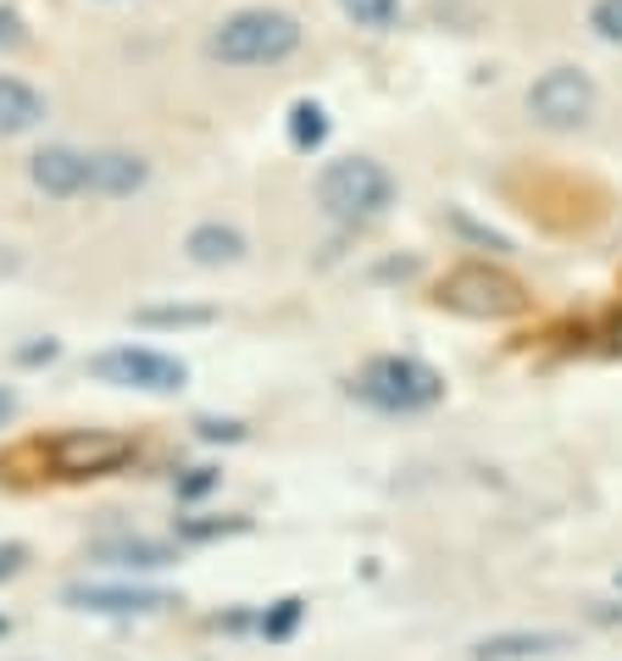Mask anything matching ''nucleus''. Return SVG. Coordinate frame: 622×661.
I'll list each match as a JSON object with an SVG mask.
<instances>
[{"label":"nucleus","mask_w":622,"mask_h":661,"mask_svg":"<svg viewBox=\"0 0 622 661\" xmlns=\"http://www.w3.org/2000/svg\"><path fill=\"white\" fill-rule=\"evenodd\" d=\"M301 612H306V601H295V595H290V601H279L273 612L261 617V634H267V639H290V634H295V623H301Z\"/></svg>","instance_id":"nucleus-18"},{"label":"nucleus","mask_w":622,"mask_h":661,"mask_svg":"<svg viewBox=\"0 0 622 661\" xmlns=\"http://www.w3.org/2000/svg\"><path fill=\"white\" fill-rule=\"evenodd\" d=\"M190 262H201V267H223V262H239L245 257V233L239 228H223V223H201L195 233H190Z\"/></svg>","instance_id":"nucleus-14"},{"label":"nucleus","mask_w":622,"mask_h":661,"mask_svg":"<svg viewBox=\"0 0 622 661\" xmlns=\"http://www.w3.org/2000/svg\"><path fill=\"white\" fill-rule=\"evenodd\" d=\"M589 29L606 45H622V0H595V7H589Z\"/></svg>","instance_id":"nucleus-19"},{"label":"nucleus","mask_w":622,"mask_h":661,"mask_svg":"<svg viewBox=\"0 0 622 661\" xmlns=\"http://www.w3.org/2000/svg\"><path fill=\"white\" fill-rule=\"evenodd\" d=\"M217 311L212 306H145V311H134V322H145V328H206Z\"/></svg>","instance_id":"nucleus-16"},{"label":"nucleus","mask_w":622,"mask_h":661,"mask_svg":"<svg viewBox=\"0 0 622 661\" xmlns=\"http://www.w3.org/2000/svg\"><path fill=\"white\" fill-rule=\"evenodd\" d=\"M0 34H7V39L18 34V18H12V12H0Z\"/></svg>","instance_id":"nucleus-27"},{"label":"nucleus","mask_w":622,"mask_h":661,"mask_svg":"<svg viewBox=\"0 0 622 661\" xmlns=\"http://www.w3.org/2000/svg\"><path fill=\"white\" fill-rule=\"evenodd\" d=\"M12 411H18V400H12L7 389H0V423H7V418H12Z\"/></svg>","instance_id":"nucleus-26"},{"label":"nucleus","mask_w":622,"mask_h":661,"mask_svg":"<svg viewBox=\"0 0 622 661\" xmlns=\"http://www.w3.org/2000/svg\"><path fill=\"white\" fill-rule=\"evenodd\" d=\"M328 139V112L317 106V101H301L295 112H290V145L295 150H317Z\"/></svg>","instance_id":"nucleus-15"},{"label":"nucleus","mask_w":622,"mask_h":661,"mask_svg":"<svg viewBox=\"0 0 622 661\" xmlns=\"http://www.w3.org/2000/svg\"><path fill=\"white\" fill-rule=\"evenodd\" d=\"M145 179H150V161L145 156H134V150H89V190L83 195L117 201V195L145 190Z\"/></svg>","instance_id":"nucleus-11"},{"label":"nucleus","mask_w":622,"mask_h":661,"mask_svg":"<svg viewBox=\"0 0 622 661\" xmlns=\"http://www.w3.org/2000/svg\"><path fill=\"white\" fill-rule=\"evenodd\" d=\"M206 489H217V467H195L184 483H178V501H201Z\"/></svg>","instance_id":"nucleus-21"},{"label":"nucleus","mask_w":622,"mask_h":661,"mask_svg":"<svg viewBox=\"0 0 622 661\" xmlns=\"http://www.w3.org/2000/svg\"><path fill=\"white\" fill-rule=\"evenodd\" d=\"M0 634H7V617H0Z\"/></svg>","instance_id":"nucleus-28"},{"label":"nucleus","mask_w":622,"mask_h":661,"mask_svg":"<svg viewBox=\"0 0 622 661\" xmlns=\"http://www.w3.org/2000/svg\"><path fill=\"white\" fill-rule=\"evenodd\" d=\"M56 478H106L134 461V440L106 434V429H67L50 445H39Z\"/></svg>","instance_id":"nucleus-6"},{"label":"nucleus","mask_w":622,"mask_h":661,"mask_svg":"<svg viewBox=\"0 0 622 661\" xmlns=\"http://www.w3.org/2000/svg\"><path fill=\"white\" fill-rule=\"evenodd\" d=\"M350 395L373 411H384V418H417V411H433L444 400V378L417 356H373L355 373Z\"/></svg>","instance_id":"nucleus-2"},{"label":"nucleus","mask_w":622,"mask_h":661,"mask_svg":"<svg viewBox=\"0 0 622 661\" xmlns=\"http://www.w3.org/2000/svg\"><path fill=\"white\" fill-rule=\"evenodd\" d=\"M50 356H56V340H45V345H29V351H23V362H50Z\"/></svg>","instance_id":"nucleus-25"},{"label":"nucleus","mask_w":622,"mask_h":661,"mask_svg":"<svg viewBox=\"0 0 622 661\" xmlns=\"http://www.w3.org/2000/svg\"><path fill=\"white\" fill-rule=\"evenodd\" d=\"M45 95L34 84H23V78H0V139H12V134H29L45 123Z\"/></svg>","instance_id":"nucleus-12"},{"label":"nucleus","mask_w":622,"mask_h":661,"mask_svg":"<svg viewBox=\"0 0 622 661\" xmlns=\"http://www.w3.org/2000/svg\"><path fill=\"white\" fill-rule=\"evenodd\" d=\"M301 50V23L279 7H245L206 34V56L223 67H273Z\"/></svg>","instance_id":"nucleus-1"},{"label":"nucleus","mask_w":622,"mask_h":661,"mask_svg":"<svg viewBox=\"0 0 622 661\" xmlns=\"http://www.w3.org/2000/svg\"><path fill=\"white\" fill-rule=\"evenodd\" d=\"M433 300L444 311H456V317H473V322H506V317L528 311V289L511 273L489 267V262H467L456 273H444L439 289H433Z\"/></svg>","instance_id":"nucleus-4"},{"label":"nucleus","mask_w":622,"mask_h":661,"mask_svg":"<svg viewBox=\"0 0 622 661\" xmlns=\"http://www.w3.org/2000/svg\"><path fill=\"white\" fill-rule=\"evenodd\" d=\"M95 561H106V567H123V572H156V567H172L178 561V550L167 545V539H101L95 550H89Z\"/></svg>","instance_id":"nucleus-13"},{"label":"nucleus","mask_w":622,"mask_h":661,"mask_svg":"<svg viewBox=\"0 0 622 661\" xmlns=\"http://www.w3.org/2000/svg\"><path fill=\"white\" fill-rule=\"evenodd\" d=\"M23 561H29V550H23V545H0V578L23 572Z\"/></svg>","instance_id":"nucleus-22"},{"label":"nucleus","mask_w":622,"mask_h":661,"mask_svg":"<svg viewBox=\"0 0 622 661\" xmlns=\"http://www.w3.org/2000/svg\"><path fill=\"white\" fill-rule=\"evenodd\" d=\"M72 612H101V617H145V612H167L178 606L161 590H112V584H72L67 590Z\"/></svg>","instance_id":"nucleus-9"},{"label":"nucleus","mask_w":622,"mask_h":661,"mask_svg":"<svg viewBox=\"0 0 622 661\" xmlns=\"http://www.w3.org/2000/svg\"><path fill=\"white\" fill-rule=\"evenodd\" d=\"M250 523L245 517H212V523H178L184 539H217V534H245Z\"/></svg>","instance_id":"nucleus-20"},{"label":"nucleus","mask_w":622,"mask_h":661,"mask_svg":"<svg viewBox=\"0 0 622 661\" xmlns=\"http://www.w3.org/2000/svg\"><path fill=\"white\" fill-rule=\"evenodd\" d=\"M528 112L533 123H545V128H584L595 117V78L578 72V67H551L540 72V84L528 90Z\"/></svg>","instance_id":"nucleus-7"},{"label":"nucleus","mask_w":622,"mask_h":661,"mask_svg":"<svg viewBox=\"0 0 622 661\" xmlns=\"http://www.w3.org/2000/svg\"><path fill=\"white\" fill-rule=\"evenodd\" d=\"M89 378L112 384V389H139V395H178L184 378H190V367L178 356L145 351V345H117V351L89 356Z\"/></svg>","instance_id":"nucleus-5"},{"label":"nucleus","mask_w":622,"mask_h":661,"mask_svg":"<svg viewBox=\"0 0 622 661\" xmlns=\"http://www.w3.org/2000/svg\"><path fill=\"white\" fill-rule=\"evenodd\" d=\"M29 179H34V190H45L56 201H72V195L89 190V150L45 145L39 156H29Z\"/></svg>","instance_id":"nucleus-8"},{"label":"nucleus","mask_w":622,"mask_h":661,"mask_svg":"<svg viewBox=\"0 0 622 661\" xmlns=\"http://www.w3.org/2000/svg\"><path fill=\"white\" fill-rule=\"evenodd\" d=\"M456 228H462V233H473V239H478V244H489V251H511V244H506V239H500V233H489V228H473V223H467V217H456Z\"/></svg>","instance_id":"nucleus-24"},{"label":"nucleus","mask_w":622,"mask_h":661,"mask_svg":"<svg viewBox=\"0 0 622 661\" xmlns=\"http://www.w3.org/2000/svg\"><path fill=\"white\" fill-rule=\"evenodd\" d=\"M339 7H344V18L355 29H373V34L400 23V0H339Z\"/></svg>","instance_id":"nucleus-17"},{"label":"nucleus","mask_w":622,"mask_h":661,"mask_svg":"<svg viewBox=\"0 0 622 661\" xmlns=\"http://www.w3.org/2000/svg\"><path fill=\"white\" fill-rule=\"evenodd\" d=\"M573 650V634L562 628H511V634H484L467 656L473 661H533V656H562Z\"/></svg>","instance_id":"nucleus-10"},{"label":"nucleus","mask_w":622,"mask_h":661,"mask_svg":"<svg viewBox=\"0 0 622 661\" xmlns=\"http://www.w3.org/2000/svg\"><path fill=\"white\" fill-rule=\"evenodd\" d=\"M201 440H245V429H239V423H217V418H206V423H201Z\"/></svg>","instance_id":"nucleus-23"},{"label":"nucleus","mask_w":622,"mask_h":661,"mask_svg":"<svg viewBox=\"0 0 622 661\" xmlns=\"http://www.w3.org/2000/svg\"><path fill=\"white\" fill-rule=\"evenodd\" d=\"M317 206L339 223H373L395 206V179L373 156H344L317 173Z\"/></svg>","instance_id":"nucleus-3"}]
</instances>
